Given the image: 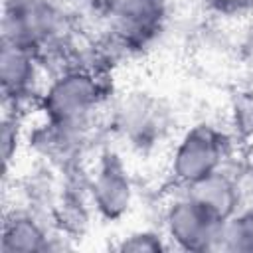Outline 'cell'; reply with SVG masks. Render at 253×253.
<instances>
[{"label":"cell","mask_w":253,"mask_h":253,"mask_svg":"<svg viewBox=\"0 0 253 253\" xmlns=\"http://www.w3.org/2000/svg\"><path fill=\"white\" fill-rule=\"evenodd\" d=\"M2 42L22 47L55 71L81 63L63 6L57 0H4Z\"/></svg>","instance_id":"1"},{"label":"cell","mask_w":253,"mask_h":253,"mask_svg":"<svg viewBox=\"0 0 253 253\" xmlns=\"http://www.w3.org/2000/svg\"><path fill=\"white\" fill-rule=\"evenodd\" d=\"M105 97L107 89L101 71L77 63L47 75L38 109L49 125L89 130Z\"/></svg>","instance_id":"2"},{"label":"cell","mask_w":253,"mask_h":253,"mask_svg":"<svg viewBox=\"0 0 253 253\" xmlns=\"http://www.w3.org/2000/svg\"><path fill=\"white\" fill-rule=\"evenodd\" d=\"M237 142L227 128L211 123H196L172 144L168 174L176 188H190L210 174L225 168Z\"/></svg>","instance_id":"3"},{"label":"cell","mask_w":253,"mask_h":253,"mask_svg":"<svg viewBox=\"0 0 253 253\" xmlns=\"http://www.w3.org/2000/svg\"><path fill=\"white\" fill-rule=\"evenodd\" d=\"M225 219L192 192L176 188L162 206V233L170 247L211 251L221 247Z\"/></svg>","instance_id":"4"},{"label":"cell","mask_w":253,"mask_h":253,"mask_svg":"<svg viewBox=\"0 0 253 253\" xmlns=\"http://www.w3.org/2000/svg\"><path fill=\"white\" fill-rule=\"evenodd\" d=\"M85 184L95 215L107 221H119L130 211L134 204V184L119 154L103 152L95 160Z\"/></svg>","instance_id":"5"},{"label":"cell","mask_w":253,"mask_h":253,"mask_svg":"<svg viewBox=\"0 0 253 253\" xmlns=\"http://www.w3.org/2000/svg\"><path fill=\"white\" fill-rule=\"evenodd\" d=\"M168 0H113L107 22L111 40L121 49H142L162 30Z\"/></svg>","instance_id":"6"},{"label":"cell","mask_w":253,"mask_h":253,"mask_svg":"<svg viewBox=\"0 0 253 253\" xmlns=\"http://www.w3.org/2000/svg\"><path fill=\"white\" fill-rule=\"evenodd\" d=\"M47 71L38 55L2 42L0 51V83L4 97V111L22 113L28 105H38L45 87Z\"/></svg>","instance_id":"7"},{"label":"cell","mask_w":253,"mask_h":253,"mask_svg":"<svg viewBox=\"0 0 253 253\" xmlns=\"http://www.w3.org/2000/svg\"><path fill=\"white\" fill-rule=\"evenodd\" d=\"M115 128L136 150H150L162 144L170 130V113L160 99L148 93H132L117 107Z\"/></svg>","instance_id":"8"},{"label":"cell","mask_w":253,"mask_h":253,"mask_svg":"<svg viewBox=\"0 0 253 253\" xmlns=\"http://www.w3.org/2000/svg\"><path fill=\"white\" fill-rule=\"evenodd\" d=\"M53 233L47 229L36 213L28 210H14L4 217L0 251L2 253H32V251H49L55 249Z\"/></svg>","instance_id":"9"},{"label":"cell","mask_w":253,"mask_h":253,"mask_svg":"<svg viewBox=\"0 0 253 253\" xmlns=\"http://www.w3.org/2000/svg\"><path fill=\"white\" fill-rule=\"evenodd\" d=\"M192 192L198 200L208 204L217 215H221L225 221L243 206L245 202V186L237 174L229 170V164L208 178L196 182L190 188H184Z\"/></svg>","instance_id":"10"},{"label":"cell","mask_w":253,"mask_h":253,"mask_svg":"<svg viewBox=\"0 0 253 253\" xmlns=\"http://www.w3.org/2000/svg\"><path fill=\"white\" fill-rule=\"evenodd\" d=\"M219 249L239 251V253H253V202L243 204L225 221Z\"/></svg>","instance_id":"11"},{"label":"cell","mask_w":253,"mask_h":253,"mask_svg":"<svg viewBox=\"0 0 253 253\" xmlns=\"http://www.w3.org/2000/svg\"><path fill=\"white\" fill-rule=\"evenodd\" d=\"M225 128L235 142L253 140V89H241L233 93Z\"/></svg>","instance_id":"12"},{"label":"cell","mask_w":253,"mask_h":253,"mask_svg":"<svg viewBox=\"0 0 253 253\" xmlns=\"http://www.w3.org/2000/svg\"><path fill=\"white\" fill-rule=\"evenodd\" d=\"M119 251H130V253H158L164 249H170L162 229H136L128 235L121 237V241L115 245Z\"/></svg>","instance_id":"13"},{"label":"cell","mask_w":253,"mask_h":253,"mask_svg":"<svg viewBox=\"0 0 253 253\" xmlns=\"http://www.w3.org/2000/svg\"><path fill=\"white\" fill-rule=\"evenodd\" d=\"M0 142H2V160H4V170H8V168H10V162H12V160H14V156H16L18 142H20V115H18V113L4 111Z\"/></svg>","instance_id":"14"},{"label":"cell","mask_w":253,"mask_h":253,"mask_svg":"<svg viewBox=\"0 0 253 253\" xmlns=\"http://www.w3.org/2000/svg\"><path fill=\"white\" fill-rule=\"evenodd\" d=\"M208 4L221 16H253V0H208Z\"/></svg>","instance_id":"15"},{"label":"cell","mask_w":253,"mask_h":253,"mask_svg":"<svg viewBox=\"0 0 253 253\" xmlns=\"http://www.w3.org/2000/svg\"><path fill=\"white\" fill-rule=\"evenodd\" d=\"M79 2H81L85 8L103 14V18L107 16V12H109V8H111V4H113V0H79Z\"/></svg>","instance_id":"16"},{"label":"cell","mask_w":253,"mask_h":253,"mask_svg":"<svg viewBox=\"0 0 253 253\" xmlns=\"http://www.w3.org/2000/svg\"><path fill=\"white\" fill-rule=\"evenodd\" d=\"M245 49H247V55H249V65H253V30H251V36L245 43Z\"/></svg>","instance_id":"17"}]
</instances>
